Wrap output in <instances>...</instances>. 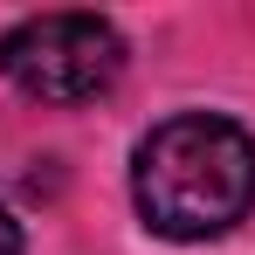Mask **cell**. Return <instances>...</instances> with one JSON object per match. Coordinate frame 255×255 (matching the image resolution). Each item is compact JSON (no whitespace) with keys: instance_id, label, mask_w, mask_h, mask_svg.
I'll return each mask as SVG.
<instances>
[{"instance_id":"cell-3","label":"cell","mask_w":255,"mask_h":255,"mask_svg":"<svg viewBox=\"0 0 255 255\" xmlns=\"http://www.w3.org/2000/svg\"><path fill=\"white\" fill-rule=\"evenodd\" d=\"M0 255H21V228L7 221V207H0Z\"/></svg>"},{"instance_id":"cell-2","label":"cell","mask_w":255,"mask_h":255,"mask_svg":"<svg viewBox=\"0 0 255 255\" xmlns=\"http://www.w3.org/2000/svg\"><path fill=\"white\" fill-rule=\"evenodd\" d=\"M0 69L42 104H90L118 83L125 42L97 14H28L0 35Z\"/></svg>"},{"instance_id":"cell-1","label":"cell","mask_w":255,"mask_h":255,"mask_svg":"<svg viewBox=\"0 0 255 255\" xmlns=\"http://www.w3.org/2000/svg\"><path fill=\"white\" fill-rule=\"evenodd\" d=\"M131 193L152 235H172V242L228 235L255 207V138L235 118H207V111L166 118L138 145Z\"/></svg>"}]
</instances>
